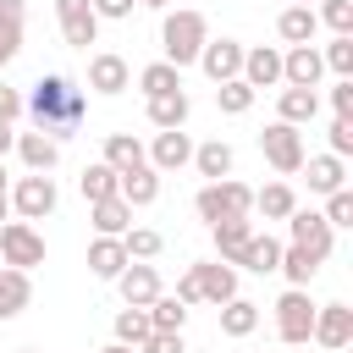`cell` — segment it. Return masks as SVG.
Returning a JSON list of instances; mask_svg holds the SVG:
<instances>
[{
    "label": "cell",
    "mask_w": 353,
    "mask_h": 353,
    "mask_svg": "<svg viewBox=\"0 0 353 353\" xmlns=\"http://www.w3.org/2000/svg\"><path fill=\"white\" fill-rule=\"evenodd\" d=\"M22 110L33 116V127L39 132H50L55 143L83 121V110H88V99H83V88H72V77H61V72H44L33 88H28V99H22Z\"/></svg>",
    "instance_id": "cell-1"
},
{
    "label": "cell",
    "mask_w": 353,
    "mask_h": 353,
    "mask_svg": "<svg viewBox=\"0 0 353 353\" xmlns=\"http://www.w3.org/2000/svg\"><path fill=\"white\" fill-rule=\"evenodd\" d=\"M204 39H210V17H204V11H193V6L165 11V22H160V61H171V66L182 72V66L199 61Z\"/></svg>",
    "instance_id": "cell-2"
},
{
    "label": "cell",
    "mask_w": 353,
    "mask_h": 353,
    "mask_svg": "<svg viewBox=\"0 0 353 353\" xmlns=\"http://www.w3.org/2000/svg\"><path fill=\"white\" fill-rule=\"evenodd\" d=\"M193 215L204 226H221V221H248L254 215V188L237 182V176H221V182H204L193 193Z\"/></svg>",
    "instance_id": "cell-3"
},
{
    "label": "cell",
    "mask_w": 353,
    "mask_h": 353,
    "mask_svg": "<svg viewBox=\"0 0 353 353\" xmlns=\"http://www.w3.org/2000/svg\"><path fill=\"white\" fill-rule=\"evenodd\" d=\"M259 154H265V165H270L276 176H298V171H303V160H309L303 132H298V127H287V121H270V127L259 132Z\"/></svg>",
    "instance_id": "cell-4"
},
{
    "label": "cell",
    "mask_w": 353,
    "mask_h": 353,
    "mask_svg": "<svg viewBox=\"0 0 353 353\" xmlns=\"http://www.w3.org/2000/svg\"><path fill=\"white\" fill-rule=\"evenodd\" d=\"M6 204L17 210V221H44V215H55V204H61V188H55V176H44V171H28V176H17V182H11Z\"/></svg>",
    "instance_id": "cell-5"
},
{
    "label": "cell",
    "mask_w": 353,
    "mask_h": 353,
    "mask_svg": "<svg viewBox=\"0 0 353 353\" xmlns=\"http://www.w3.org/2000/svg\"><path fill=\"white\" fill-rule=\"evenodd\" d=\"M309 331H314L309 287H287V292L276 298V336H281L287 347H303V342H309Z\"/></svg>",
    "instance_id": "cell-6"
},
{
    "label": "cell",
    "mask_w": 353,
    "mask_h": 353,
    "mask_svg": "<svg viewBox=\"0 0 353 353\" xmlns=\"http://www.w3.org/2000/svg\"><path fill=\"white\" fill-rule=\"evenodd\" d=\"M0 265H11V270L44 265V232L33 221H6L0 226Z\"/></svg>",
    "instance_id": "cell-7"
},
{
    "label": "cell",
    "mask_w": 353,
    "mask_h": 353,
    "mask_svg": "<svg viewBox=\"0 0 353 353\" xmlns=\"http://www.w3.org/2000/svg\"><path fill=\"white\" fill-rule=\"evenodd\" d=\"M287 237H292V248H303V254L320 259V265L331 259V243H336V232L325 226V215H320V210H303V204L287 215Z\"/></svg>",
    "instance_id": "cell-8"
},
{
    "label": "cell",
    "mask_w": 353,
    "mask_h": 353,
    "mask_svg": "<svg viewBox=\"0 0 353 353\" xmlns=\"http://www.w3.org/2000/svg\"><path fill=\"white\" fill-rule=\"evenodd\" d=\"M243 50H248V44H237V39H204V50H199L193 66H204V77L221 88V83L243 77Z\"/></svg>",
    "instance_id": "cell-9"
},
{
    "label": "cell",
    "mask_w": 353,
    "mask_h": 353,
    "mask_svg": "<svg viewBox=\"0 0 353 353\" xmlns=\"http://www.w3.org/2000/svg\"><path fill=\"white\" fill-rule=\"evenodd\" d=\"M309 342L342 353V347L353 342V309H347V303H314V331H309Z\"/></svg>",
    "instance_id": "cell-10"
},
{
    "label": "cell",
    "mask_w": 353,
    "mask_h": 353,
    "mask_svg": "<svg viewBox=\"0 0 353 353\" xmlns=\"http://www.w3.org/2000/svg\"><path fill=\"white\" fill-rule=\"evenodd\" d=\"M55 22H61V39L72 50H88L99 39V17H94L88 0H55Z\"/></svg>",
    "instance_id": "cell-11"
},
{
    "label": "cell",
    "mask_w": 353,
    "mask_h": 353,
    "mask_svg": "<svg viewBox=\"0 0 353 353\" xmlns=\"http://www.w3.org/2000/svg\"><path fill=\"white\" fill-rule=\"evenodd\" d=\"M320 77H325V61L314 44L281 50V88H320Z\"/></svg>",
    "instance_id": "cell-12"
},
{
    "label": "cell",
    "mask_w": 353,
    "mask_h": 353,
    "mask_svg": "<svg viewBox=\"0 0 353 353\" xmlns=\"http://www.w3.org/2000/svg\"><path fill=\"white\" fill-rule=\"evenodd\" d=\"M116 292H121V303H127V309H149V303H154L165 287H160V270H154V265L132 259V265L116 276Z\"/></svg>",
    "instance_id": "cell-13"
},
{
    "label": "cell",
    "mask_w": 353,
    "mask_h": 353,
    "mask_svg": "<svg viewBox=\"0 0 353 353\" xmlns=\"http://www.w3.org/2000/svg\"><path fill=\"white\" fill-rule=\"evenodd\" d=\"M88 88L94 94H127L132 88V66L116 50H94L88 55Z\"/></svg>",
    "instance_id": "cell-14"
},
{
    "label": "cell",
    "mask_w": 353,
    "mask_h": 353,
    "mask_svg": "<svg viewBox=\"0 0 353 353\" xmlns=\"http://www.w3.org/2000/svg\"><path fill=\"white\" fill-rule=\"evenodd\" d=\"M143 160L165 176V171H182V165H193V138L182 132V127H171V132H154V143L143 149Z\"/></svg>",
    "instance_id": "cell-15"
},
{
    "label": "cell",
    "mask_w": 353,
    "mask_h": 353,
    "mask_svg": "<svg viewBox=\"0 0 353 353\" xmlns=\"http://www.w3.org/2000/svg\"><path fill=\"white\" fill-rule=\"evenodd\" d=\"M193 270H199V298H204V303L221 309V303L237 298V265H226V259H199Z\"/></svg>",
    "instance_id": "cell-16"
},
{
    "label": "cell",
    "mask_w": 353,
    "mask_h": 353,
    "mask_svg": "<svg viewBox=\"0 0 353 353\" xmlns=\"http://www.w3.org/2000/svg\"><path fill=\"white\" fill-rule=\"evenodd\" d=\"M243 83L259 94V88H276L281 83V50H270V44H254V50H243Z\"/></svg>",
    "instance_id": "cell-17"
},
{
    "label": "cell",
    "mask_w": 353,
    "mask_h": 353,
    "mask_svg": "<svg viewBox=\"0 0 353 353\" xmlns=\"http://www.w3.org/2000/svg\"><path fill=\"white\" fill-rule=\"evenodd\" d=\"M116 199H121L127 210H149V204L160 199V171H154V165L121 171V182H116Z\"/></svg>",
    "instance_id": "cell-18"
},
{
    "label": "cell",
    "mask_w": 353,
    "mask_h": 353,
    "mask_svg": "<svg viewBox=\"0 0 353 353\" xmlns=\"http://www.w3.org/2000/svg\"><path fill=\"white\" fill-rule=\"evenodd\" d=\"M143 110H149V127H154V132H171V127H188L193 99L176 88V94H154V99H143Z\"/></svg>",
    "instance_id": "cell-19"
},
{
    "label": "cell",
    "mask_w": 353,
    "mask_h": 353,
    "mask_svg": "<svg viewBox=\"0 0 353 353\" xmlns=\"http://www.w3.org/2000/svg\"><path fill=\"white\" fill-rule=\"evenodd\" d=\"M17 160L28 165V171H55L61 165V143L50 138V132H17Z\"/></svg>",
    "instance_id": "cell-20"
},
{
    "label": "cell",
    "mask_w": 353,
    "mask_h": 353,
    "mask_svg": "<svg viewBox=\"0 0 353 353\" xmlns=\"http://www.w3.org/2000/svg\"><path fill=\"white\" fill-rule=\"evenodd\" d=\"M232 165H237V149H232L226 138L193 143V171H199L204 182H221V176H232Z\"/></svg>",
    "instance_id": "cell-21"
},
{
    "label": "cell",
    "mask_w": 353,
    "mask_h": 353,
    "mask_svg": "<svg viewBox=\"0 0 353 353\" xmlns=\"http://www.w3.org/2000/svg\"><path fill=\"white\" fill-rule=\"evenodd\" d=\"M276 33H281V44H287V50H292V44H314V33H320L314 6H287V11L276 17Z\"/></svg>",
    "instance_id": "cell-22"
},
{
    "label": "cell",
    "mask_w": 353,
    "mask_h": 353,
    "mask_svg": "<svg viewBox=\"0 0 353 353\" xmlns=\"http://www.w3.org/2000/svg\"><path fill=\"white\" fill-rule=\"evenodd\" d=\"M314 116H320V94H314V88H281V94H276V121L303 127V121H314Z\"/></svg>",
    "instance_id": "cell-23"
},
{
    "label": "cell",
    "mask_w": 353,
    "mask_h": 353,
    "mask_svg": "<svg viewBox=\"0 0 353 353\" xmlns=\"http://www.w3.org/2000/svg\"><path fill=\"white\" fill-rule=\"evenodd\" d=\"M127 265H132V259H127L121 237H94V243H88V270H94L99 281H116Z\"/></svg>",
    "instance_id": "cell-24"
},
{
    "label": "cell",
    "mask_w": 353,
    "mask_h": 353,
    "mask_svg": "<svg viewBox=\"0 0 353 353\" xmlns=\"http://www.w3.org/2000/svg\"><path fill=\"white\" fill-rule=\"evenodd\" d=\"M28 303H33V281H28V270L0 265V320H17Z\"/></svg>",
    "instance_id": "cell-25"
},
{
    "label": "cell",
    "mask_w": 353,
    "mask_h": 353,
    "mask_svg": "<svg viewBox=\"0 0 353 353\" xmlns=\"http://www.w3.org/2000/svg\"><path fill=\"white\" fill-rule=\"evenodd\" d=\"M99 160H105L116 176H121V171H138V165H149V160H143V143H138L132 132H105V154H99Z\"/></svg>",
    "instance_id": "cell-26"
},
{
    "label": "cell",
    "mask_w": 353,
    "mask_h": 353,
    "mask_svg": "<svg viewBox=\"0 0 353 353\" xmlns=\"http://www.w3.org/2000/svg\"><path fill=\"white\" fill-rule=\"evenodd\" d=\"M303 171H309V193H336V188H347V165L336 160V154H309L303 160Z\"/></svg>",
    "instance_id": "cell-27"
},
{
    "label": "cell",
    "mask_w": 353,
    "mask_h": 353,
    "mask_svg": "<svg viewBox=\"0 0 353 353\" xmlns=\"http://www.w3.org/2000/svg\"><path fill=\"white\" fill-rule=\"evenodd\" d=\"M281 248H287V243H281V237H270V232H254V237H248V248H243V259H237V265H243V270H254V276H270V270H276V265H281Z\"/></svg>",
    "instance_id": "cell-28"
},
{
    "label": "cell",
    "mask_w": 353,
    "mask_h": 353,
    "mask_svg": "<svg viewBox=\"0 0 353 353\" xmlns=\"http://www.w3.org/2000/svg\"><path fill=\"white\" fill-rule=\"evenodd\" d=\"M22 22H28V6H22V0H0V66L17 61V50H22Z\"/></svg>",
    "instance_id": "cell-29"
},
{
    "label": "cell",
    "mask_w": 353,
    "mask_h": 353,
    "mask_svg": "<svg viewBox=\"0 0 353 353\" xmlns=\"http://www.w3.org/2000/svg\"><path fill=\"white\" fill-rule=\"evenodd\" d=\"M88 221H94V237H121L132 226V210L121 199H99V204H88Z\"/></svg>",
    "instance_id": "cell-30"
},
{
    "label": "cell",
    "mask_w": 353,
    "mask_h": 353,
    "mask_svg": "<svg viewBox=\"0 0 353 353\" xmlns=\"http://www.w3.org/2000/svg\"><path fill=\"white\" fill-rule=\"evenodd\" d=\"M210 237H215V254L226 265H237L243 248H248V237H254V221H221V226H210Z\"/></svg>",
    "instance_id": "cell-31"
},
{
    "label": "cell",
    "mask_w": 353,
    "mask_h": 353,
    "mask_svg": "<svg viewBox=\"0 0 353 353\" xmlns=\"http://www.w3.org/2000/svg\"><path fill=\"white\" fill-rule=\"evenodd\" d=\"M221 331H226V336H254V331H259V303L243 298V292H237L232 303H221Z\"/></svg>",
    "instance_id": "cell-32"
},
{
    "label": "cell",
    "mask_w": 353,
    "mask_h": 353,
    "mask_svg": "<svg viewBox=\"0 0 353 353\" xmlns=\"http://www.w3.org/2000/svg\"><path fill=\"white\" fill-rule=\"evenodd\" d=\"M254 210H259L265 221H287V215L298 210V193H292L287 182H265V188L254 193Z\"/></svg>",
    "instance_id": "cell-33"
},
{
    "label": "cell",
    "mask_w": 353,
    "mask_h": 353,
    "mask_svg": "<svg viewBox=\"0 0 353 353\" xmlns=\"http://www.w3.org/2000/svg\"><path fill=\"white\" fill-rule=\"evenodd\" d=\"M138 88H143V99H154V94H176V88H182V72H176L171 61H149V66L138 72Z\"/></svg>",
    "instance_id": "cell-34"
},
{
    "label": "cell",
    "mask_w": 353,
    "mask_h": 353,
    "mask_svg": "<svg viewBox=\"0 0 353 353\" xmlns=\"http://www.w3.org/2000/svg\"><path fill=\"white\" fill-rule=\"evenodd\" d=\"M116 171L105 165V160H94V165H83V176H77V188H83V199L88 204H99V199H116Z\"/></svg>",
    "instance_id": "cell-35"
},
{
    "label": "cell",
    "mask_w": 353,
    "mask_h": 353,
    "mask_svg": "<svg viewBox=\"0 0 353 353\" xmlns=\"http://www.w3.org/2000/svg\"><path fill=\"white\" fill-rule=\"evenodd\" d=\"M276 270L287 276V287H309V281L320 276V259H309L303 248H292V243H287V248H281V265H276Z\"/></svg>",
    "instance_id": "cell-36"
},
{
    "label": "cell",
    "mask_w": 353,
    "mask_h": 353,
    "mask_svg": "<svg viewBox=\"0 0 353 353\" xmlns=\"http://www.w3.org/2000/svg\"><path fill=\"white\" fill-rule=\"evenodd\" d=\"M143 314H149V331H182V325H188V303H176L171 292H160Z\"/></svg>",
    "instance_id": "cell-37"
},
{
    "label": "cell",
    "mask_w": 353,
    "mask_h": 353,
    "mask_svg": "<svg viewBox=\"0 0 353 353\" xmlns=\"http://www.w3.org/2000/svg\"><path fill=\"white\" fill-rule=\"evenodd\" d=\"M121 248H127V259H143V265H149V259L165 248V237H160L154 226H127V232H121Z\"/></svg>",
    "instance_id": "cell-38"
},
{
    "label": "cell",
    "mask_w": 353,
    "mask_h": 353,
    "mask_svg": "<svg viewBox=\"0 0 353 353\" xmlns=\"http://www.w3.org/2000/svg\"><path fill=\"white\" fill-rule=\"evenodd\" d=\"M215 105H221V116H248V110H254V88H248L243 77H232V83L215 88Z\"/></svg>",
    "instance_id": "cell-39"
},
{
    "label": "cell",
    "mask_w": 353,
    "mask_h": 353,
    "mask_svg": "<svg viewBox=\"0 0 353 353\" xmlns=\"http://www.w3.org/2000/svg\"><path fill=\"white\" fill-rule=\"evenodd\" d=\"M314 17H320L336 39H353V0H320V6H314Z\"/></svg>",
    "instance_id": "cell-40"
},
{
    "label": "cell",
    "mask_w": 353,
    "mask_h": 353,
    "mask_svg": "<svg viewBox=\"0 0 353 353\" xmlns=\"http://www.w3.org/2000/svg\"><path fill=\"white\" fill-rule=\"evenodd\" d=\"M149 336V314L143 309H116V342L121 347H138Z\"/></svg>",
    "instance_id": "cell-41"
},
{
    "label": "cell",
    "mask_w": 353,
    "mask_h": 353,
    "mask_svg": "<svg viewBox=\"0 0 353 353\" xmlns=\"http://www.w3.org/2000/svg\"><path fill=\"white\" fill-rule=\"evenodd\" d=\"M320 61H325V72H336V77H353V39H331V44L320 50Z\"/></svg>",
    "instance_id": "cell-42"
},
{
    "label": "cell",
    "mask_w": 353,
    "mask_h": 353,
    "mask_svg": "<svg viewBox=\"0 0 353 353\" xmlns=\"http://www.w3.org/2000/svg\"><path fill=\"white\" fill-rule=\"evenodd\" d=\"M320 215H325V226H331V232H336V226H353V193H347V188L325 193V210H320Z\"/></svg>",
    "instance_id": "cell-43"
},
{
    "label": "cell",
    "mask_w": 353,
    "mask_h": 353,
    "mask_svg": "<svg viewBox=\"0 0 353 353\" xmlns=\"http://www.w3.org/2000/svg\"><path fill=\"white\" fill-rule=\"evenodd\" d=\"M132 353H188V342H182V331H149Z\"/></svg>",
    "instance_id": "cell-44"
},
{
    "label": "cell",
    "mask_w": 353,
    "mask_h": 353,
    "mask_svg": "<svg viewBox=\"0 0 353 353\" xmlns=\"http://www.w3.org/2000/svg\"><path fill=\"white\" fill-rule=\"evenodd\" d=\"M325 154H336V160L353 154V116H336V121H331V149H325Z\"/></svg>",
    "instance_id": "cell-45"
},
{
    "label": "cell",
    "mask_w": 353,
    "mask_h": 353,
    "mask_svg": "<svg viewBox=\"0 0 353 353\" xmlns=\"http://www.w3.org/2000/svg\"><path fill=\"white\" fill-rule=\"evenodd\" d=\"M88 6H94V17H99V22H127L138 0H88Z\"/></svg>",
    "instance_id": "cell-46"
},
{
    "label": "cell",
    "mask_w": 353,
    "mask_h": 353,
    "mask_svg": "<svg viewBox=\"0 0 353 353\" xmlns=\"http://www.w3.org/2000/svg\"><path fill=\"white\" fill-rule=\"evenodd\" d=\"M331 110L336 116H353V77H336L331 83Z\"/></svg>",
    "instance_id": "cell-47"
},
{
    "label": "cell",
    "mask_w": 353,
    "mask_h": 353,
    "mask_svg": "<svg viewBox=\"0 0 353 353\" xmlns=\"http://www.w3.org/2000/svg\"><path fill=\"white\" fill-rule=\"evenodd\" d=\"M171 298H176V303H204V298H199V270H193V265L176 276V292H171Z\"/></svg>",
    "instance_id": "cell-48"
},
{
    "label": "cell",
    "mask_w": 353,
    "mask_h": 353,
    "mask_svg": "<svg viewBox=\"0 0 353 353\" xmlns=\"http://www.w3.org/2000/svg\"><path fill=\"white\" fill-rule=\"evenodd\" d=\"M17 116H22V94L0 83V121H17Z\"/></svg>",
    "instance_id": "cell-49"
},
{
    "label": "cell",
    "mask_w": 353,
    "mask_h": 353,
    "mask_svg": "<svg viewBox=\"0 0 353 353\" xmlns=\"http://www.w3.org/2000/svg\"><path fill=\"white\" fill-rule=\"evenodd\" d=\"M11 149H17V127H11V121H0V160H6Z\"/></svg>",
    "instance_id": "cell-50"
},
{
    "label": "cell",
    "mask_w": 353,
    "mask_h": 353,
    "mask_svg": "<svg viewBox=\"0 0 353 353\" xmlns=\"http://www.w3.org/2000/svg\"><path fill=\"white\" fill-rule=\"evenodd\" d=\"M11 193V171H6V160H0V199Z\"/></svg>",
    "instance_id": "cell-51"
},
{
    "label": "cell",
    "mask_w": 353,
    "mask_h": 353,
    "mask_svg": "<svg viewBox=\"0 0 353 353\" xmlns=\"http://www.w3.org/2000/svg\"><path fill=\"white\" fill-rule=\"evenodd\" d=\"M99 353H132V347H121V342H105V347H99Z\"/></svg>",
    "instance_id": "cell-52"
},
{
    "label": "cell",
    "mask_w": 353,
    "mask_h": 353,
    "mask_svg": "<svg viewBox=\"0 0 353 353\" xmlns=\"http://www.w3.org/2000/svg\"><path fill=\"white\" fill-rule=\"evenodd\" d=\"M138 6H154V11H165V6H171V0H138Z\"/></svg>",
    "instance_id": "cell-53"
},
{
    "label": "cell",
    "mask_w": 353,
    "mask_h": 353,
    "mask_svg": "<svg viewBox=\"0 0 353 353\" xmlns=\"http://www.w3.org/2000/svg\"><path fill=\"white\" fill-rule=\"evenodd\" d=\"M6 210H11V204H6V199H0V226H6Z\"/></svg>",
    "instance_id": "cell-54"
},
{
    "label": "cell",
    "mask_w": 353,
    "mask_h": 353,
    "mask_svg": "<svg viewBox=\"0 0 353 353\" xmlns=\"http://www.w3.org/2000/svg\"><path fill=\"white\" fill-rule=\"evenodd\" d=\"M292 6H320V0H292Z\"/></svg>",
    "instance_id": "cell-55"
},
{
    "label": "cell",
    "mask_w": 353,
    "mask_h": 353,
    "mask_svg": "<svg viewBox=\"0 0 353 353\" xmlns=\"http://www.w3.org/2000/svg\"><path fill=\"white\" fill-rule=\"evenodd\" d=\"M22 353H39V347H22Z\"/></svg>",
    "instance_id": "cell-56"
}]
</instances>
